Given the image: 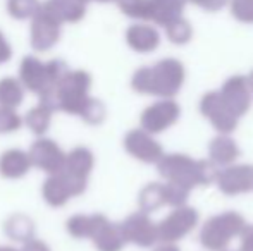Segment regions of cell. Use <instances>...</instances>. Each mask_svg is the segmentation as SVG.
Listing matches in <instances>:
<instances>
[{
  "mask_svg": "<svg viewBox=\"0 0 253 251\" xmlns=\"http://www.w3.org/2000/svg\"><path fill=\"white\" fill-rule=\"evenodd\" d=\"M164 174L174 181V184L183 186L190 191L197 184H210L217 179V169L210 162H197L184 155H172L166 162Z\"/></svg>",
  "mask_w": 253,
  "mask_h": 251,
  "instance_id": "1",
  "label": "cell"
},
{
  "mask_svg": "<svg viewBox=\"0 0 253 251\" xmlns=\"http://www.w3.org/2000/svg\"><path fill=\"white\" fill-rule=\"evenodd\" d=\"M243 227L245 220L241 215L234 214V212H226V214L210 218L203 225L200 241L205 248L212 251H224L234 236H240Z\"/></svg>",
  "mask_w": 253,
  "mask_h": 251,
  "instance_id": "2",
  "label": "cell"
},
{
  "mask_svg": "<svg viewBox=\"0 0 253 251\" xmlns=\"http://www.w3.org/2000/svg\"><path fill=\"white\" fill-rule=\"evenodd\" d=\"M200 108L220 133H231L238 124V117L231 112L220 93H207L202 100Z\"/></svg>",
  "mask_w": 253,
  "mask_h": 251,
  "instance_id": "3",
  "label": "cell"
},
{
  "mask_svg": "<svg viewBox=\"0 0 253 251\" xmlns=\"http://www.w3.org/2000/svg\"><path fill=\"white\" fill-rule=\"evenodd\" d=\"M220 97L226 102L227 107L231 108V112L236 117H240L250 107V86H248V81L241 76L231 77L224 84L222 91H220Z\"/></svg>",
  "mask_w": 253,
  "mask_h": 251,
  "instance_id": "4",
  "label": "cell"
},
{
  "mask_svg": "<svg viewBox=\"0 0 253 251\" xmlns=\"http://www.w3.org/2000/svg\"><path fill=\"white\" fill-rule=\"evenodd\" d=\"M217 182L222 193L236 194L253 189V167L252 165H236L224 169L217 174Z\"/></svg>",
  "mask_w": 253,
  "mask_h": 251,
  "instance_id": "5",
  "label": "cell"
},
{
  "mask_svg": "<svg viewBox=\"0 0 253 251\" xmlns=\"http://www.w3.org/2000/svg\"><path fill=\"white\" fill-rule=\"evenodd\" d=\"M198 215L193 208L181 207L166 222H164V234L166 239H179L197 225Z\"/></svg>",
  "mask_w": 253,
  "mask_h": 251,
  "instance_id": "6",
  "label": "cell"
},
{
  "mask_svg": "<svg viewBox=\"0 0 253 251\" xmlns=\"http://www.w3.org/2000/svg\"><path fill=\"white\" fill-rule=\"evenodd\" d=\"M238 155H240L238 146L234 144L233 140L226 136L215 138L210 144V157L215 164H231L233 160H236Z\"/></svg>",
  "mask_w": 253,
  "mask_h": 251,
  "instance_id": "7",
  "label": "cell"
},
{
  "mask_svg": "<svg viewBox=\"0 0 253 251\" xmlns=\"http://www.w3.org/2000/svg\"><path fill=\"white\" fill-rule=\"evenodd\" d=\"M169 35L172 38V41H177V43H186L191 38V26L190 23L183 19V17H177L170 23L169 28Z\"/></svg>",
  "mask_w": 253,
  "mask_h": 251,
  "instance_id": "8",
  "label": "cell"
},
{
  "mask_svg": "<svg viewBox=\"0 0 253 251\" xmlns=\"http://www.w3.org/2000/svg\"><path fill=\"white\" fill-rule=\"evenodd\" d=\"M231 9L236 19L243 23H253V0H233Z\"/></svg>",
  "mask_w": 253,
  "mask_h": 251,
  "instance_id": "9",
  "label": "cell"
},
{
  "mask_svg": "<svg viewBox=\"0 0 253 251\" xmlns=\"http://www.w3.org/2000/svg\"><path fill=\"white\" fill-rule=\"evenodd\" d=\"M241 236V246L236 251H253V225H245Z\"/></svg>",
  "mask_w": 253,
  "mask_h": 251,
  "instance_id": "10",
  "label": "cell"
},
{
  "mask_svg": "<svg viewBox=\"0 0 253 251\" xmlns=\"http://www.w3.org/2000/svg\"><path fill=\"white\" fill-rule=\"evenodd\" d=\"M188 2H193L195 5L203 7L207 10H219L226 5L227 0H188Z\"/></svg>",
  "mask_w": 253,
  "mask_h": 251,
  "instance_id": "11",
  "label": "cell"
},
{
  "mask_svg": "<svg viewBox=\"0 0 253 251\" xmlns=\"http://www.w3.org/2000/svg\"><path fill=\"white\" fill-rule=\"evenodd\" d=\"M248 83H250V88H252V90H253V72H252L250 79H248Z\"/></svg>",
  "mask_w": 253,
  "mask_h": 251,
  "instance_id": "12",
  "label": "cell"
}]
</instances>
